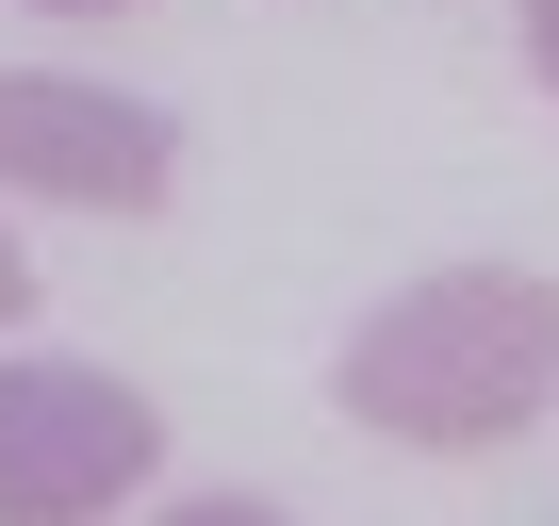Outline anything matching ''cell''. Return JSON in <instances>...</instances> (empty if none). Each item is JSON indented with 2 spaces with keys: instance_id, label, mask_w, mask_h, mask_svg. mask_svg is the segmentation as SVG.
I'll use <instances>...</instances> for the list:
<instances>
[{
  "instance_id": "1",
  "label": "cell",
  "mask_w": 559,
  "mask_h": 526,
  "mask_svg": "<svg viewBox=\"0 0 559 526\" xmlns=\"http://www.w3.org/2000/svg\"><path fill=\"white\" fill-rule=\"evenodd\" d=\"M543 395H559V280H526V263H444V280L379 297L346 346V411L395 444H444V461L510 444Z\"/></svg>"
},
{
  "instance_id": "2",
  "label": "cell",
  "mask_w": 559,
  "mask_h": 526,
  "mask_svg": "<svg viewBox=\"0 0 559 526\" xmlns=\"http://www.w3.org/2000/svg\"><path fill=\"white\" fill-rule=\"evenodd\" d=\"M148 461H165V411L116 362H0V526H116Z\"/></svg>"
},
{
  "instance_id": "3",
  "label": "cell",
  "mask_w": 559,
  "mask_h": 526,
  "mask_svg": "<svg viewBox=\"0 0 559 526\" xmlns=\"http://www.w3.org/2000/svg\"><path fill=\"white\" fill-rule=\"evenodd\" d=\"M0 181L67 198V214H148L181 181V132L116 83H50V67H0Z\"/></svg>"
},
{
  "instance_id": "4",
  "label": "cell",
  "mask_w": 559,
  "mask_h": 526,
  "mask_svg": "<svg viewBox=\"0 0 559 526\" xmlns=\"http://www.w3.org/2000/svg\"><path fill=\"white\" fill-rule=\"evenodd\" d=\"M165 526H297V510H263V493H198V510H165Z\"/></svg>"
},
{
  "instance_id": "5",
  "label": "cell",
  "mask_w": 559,
  "mask_h": 526,
  "mask_svg": "<svg viewBox=\"0 0 559 526\" xmlns=\"http://www.w3.org/2000/svg\"><path fill=\"white\" fill-rule=\"evenodd\" d=\"M526 67H543V83H559V0H526Z\"/></svg>"
},
{
  "instance_id": "6",
  "label": "cell",
  "mask_w": 559,
  "mask_h": 526,
  "mask_svg": "<svg viewBox=\"0 0 559 526\" xmlns=\"http://www.w3.org/2000/svg\"><path fill=\"white\" fill-rule=\"evenodd\" d=\"M17 313H34V263H17V247H0V330H17Z\"/></svg>"
},
{
  "instance_id": "7",
  "label": "cell",
  "mask_w": 559,
  "mask_h": 526,
  "mask_svg": "<svg viewBox=\"0 0 559 526\" xmlns=\"http://www.w3.org/2000/svg\"><path fill=\"white\" fill-rule=\"evenodd\" d=\"M34 17H116V0H34Z\"/></svg>"
}]
</instances>
